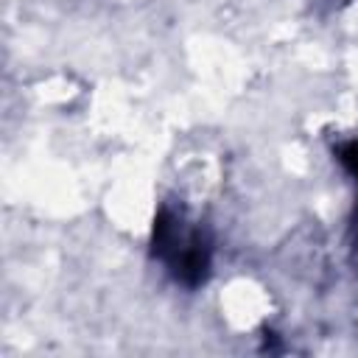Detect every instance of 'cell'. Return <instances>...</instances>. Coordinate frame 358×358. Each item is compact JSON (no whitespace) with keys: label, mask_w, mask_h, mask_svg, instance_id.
<instances>
[{"label":"cell","mask_w":358,"mask_h":358,"mask_svg":"<svg viewBox=\"0 0 358 358\" xmlns=\"http://www.w3.org/2000/svg\"><path fill=\"white\" fill-rule=\"evenodd\" d=\"M154 257H159L168 271L185 282L199 285L210 271V238L199 221L187 213L162 207L154 221Z\"/></svg>","instance_id":"obj_1"}]
</instances>
